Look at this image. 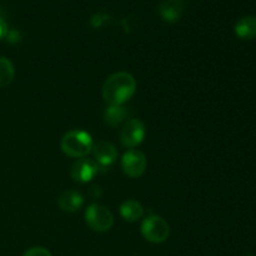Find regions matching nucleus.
<instances>
[{"instance_id":"obj_1","label":"nucleus","mask_w":256,"mask_h":256,"mask_svg":"<svg viewBox=\"0 0 256 256\" xmlns=\"http://www.w3.org/2000/svg\"><path fill=\"white\" fill-rule=\"evenodd\" d=\"M136 92V80L126 72L110 75L102 85V98L112 106H120L132 99Z\"/></svg>"},{"instance_id":"obj_2","label":"nucleus","mask_w":256,"mask_h":256,"mask_svg":"<svg viewBox=\"0 0 256 256\" xmlns=\"http://www.w3.org/2000/svg\"><path fill=\"white\" fill-rule=\"evenodd\" d=\"M92 138L84 130H70L65 132L60 142L62 152L70 158H85L92 150Z\"/></svg>"},{"instance_id":"obj_3","label":"nucleus","mask_w":256,"mask_h":256,"mask_svg":"<svg viewBox=\"0 0 256 256\" xmlns=\"http://www.w3.org/2000/svg\"><path fill=\"white\" fill-rule=\"evenodd\" d=\"M142 235L145 240L152 244L166 242L170 235V226L164 218L159 215L148 216L142 224Z\"/></svg>"},{"instance_id":"obj_4","label":"nucleus","mask_w":256,"mask_h":256,"mask_svg":"<svg viewBox=\"0 0 256 256\" xmlns=\"http://www.w3.org/2000/svg\"><path fill=\"white\" fill-rule=\"evenodd\" d=\"M85 222L88 226L94 232H105L112 229L114 224V216L106 206L94 202L89 205L85 212Z\"/></svg>"},{"instance_id":"obj_5","label":"nucleus","mask_w":256,"mask_h":256,"mask_svg":"<svg viewBox=\"0 0 256 256\" xmlns=\"http://www.w3.org/2000/svg\"><path fill=\"white\" fill-rule=\"evenodd\" d=\"M148 160L144 152L139 150H128L122 159V169L126 176L132 179L140 178L146 170Z\"/></svg>"},{"instance_id":"obj_6","label":"nucleus","mask_w":256,"mask_h":256,"mask_svg":"<svg viewBox=\"0 0 256 256\" xmlns=\"http://www.w3.org/2000/svg\"><path fill=\"white\" fill-rule=\"evenodd\" d=\"M146 130L142 120L132 119L126 122L120 132V142L125 148H136L144 142Z\"/></svg>"},{"instance_id":"obj_7","label":"nucleus","mask_w":256,"mask_h":256,"mask_svg":"<svg viewBox=\"0 0 256 256\" xmlns=\"http://www.w3.org/2000/svg\"><path fill=\"white\" fill-rule=\"evenodd\" d=\"M100 166L92 159L80 158L72 164V178L78 182H89L99 174Z\"/></svg>"},{"instance_id":"obj_8","label":"nucleus","mask_w":256,"mask_h":256,"mask_svg":"<svg viewBox=\"0 0 256 256\" xmlns=\"http://www.w3.org/2000/svg\"><path fill=\"white\" fill-rule=\"evenodd\" d=\"M92 155L99 166H110L118 159V149L109 142H99L92 146Z\"/></svg>"},{"instance_id":"obj_9","label":"nucleus","mask_w":256,"mask_h":256,"mask_svg":"<svg viewBox=\"0 0 256 256\" xmlns=\"http://www.w3.org/2000/svg\"><path fill=\"white\" fill-rule=\"evenodd\" d=\"M58 205L62 212H75L84 205V196L76 190H65L58 198Z\"/></svg>"},{"instance_id":"obj_10","label":"nucleus","mask_w":256,"mask_h":256,"mask_svg":"<svg viewBox=\"0 0 256 256\" xmlns=\"http://www.w3.org/2000/svg\"><path fill=\"white\" fill-rule=\"evenodd\" d=\"M182 10H184L182 0H164L159 6V12L162 19L170 22L179 20L182 14Z\"/></svg>"},{"instance_id":"obj_11","label":"nucleus","mask_w":256,"mask_h":256,"mask_svg":"<svg viewBox=\"0 0 256 256\" xmlns=\"http://www.w3.org/2000/svg\"><path fill=\"white\" fill-rule=\"evenodd\" d=\"M120 215L128 222H135L144 216V208L136 200H126L120 206Z\"/></svg>"},{"instance_id":"obj_12","label":"nucleus","mask_w":256,"mask_h":256,"mask_svg":"<svg viewBox=\"0 0 256 256\" xmlns=\"http://www.w3.org/2000/svg\"><path fill=\"white\" fill-rule=\"evenodd\" d=\"M235 34L240 39L252 40L256 38V18L245 16L242 18L235 24Z\"/></svg>"},{"instance_id":"obj_13","label":"nucleus","mask_w":256,"mask_h":256,"mask_svg":"<svg viewBox=\"0 0 256 256\" xmlns=\"http://www.w3.org/2000/svg\"><path fill=\"white\" fill-rule=\"evenodd\" d=\"M126 115L128 110L126 108H124L122 105H120V106H112V105H109V108H106V110H105L104 112V119L108 125L115 128L124 122Z\"/></svg>"},{"instance_id":"obj_14","label":"nucleus","mask_w":256,"mask_h":256,"mask_svg":"<svg viewBox=\"0 0 256 256\" xmlns=\"http://www.w3.org/2000/svg\"><path fill=\"white\" fill-rule=\"evenodd\" d=\"M15 76L14 64L8 58L0 56V89L12 84Z\"/></svg>"},{"instance_id":"obj_15","label":"nucleus","mask_w":256,"mask_h":256,"mask_svg":"<svg viewBox=\"0 0 256 256\" xmlns=\"http://www.w3.org/2000/svg\"><path fill=\"white\" fill-rule=\"evenodd\" d=\"M22 256H52V252H50L48 249H45V248L35 246V248H32V249H29L28 252H25Z\"/></svg>"},{"instance_id":"obj_16","label":"nucleus","mask_w":256,"mask_h":256,"mask_svg":"<svg viewBox=\"0 0 256 256\" xmlns=\"http://www.w3.org/2000/svg\"><path fill=\"white\" fill-rule=\"evenodd\" d=\"M8 32H9V28H8L6 22L0 16V40L5 39L8 36Z\"/></svg>"}]
</instances>
